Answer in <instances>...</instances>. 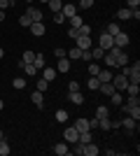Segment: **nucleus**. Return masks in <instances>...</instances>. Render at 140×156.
Here are the masks:
<instances>
[{"label": "nucleus", "instance_id": "nucleus-1", "mask_svg": "<svg viewBox=\"0 0 140 156\" xmlns=\"http://www.w3.org/2000/svg\"><path fill=\"white\" fill-rule=\"evenodd\" d=\"M98 47L103 49V51H107V49H112V47H114V40H112V35L103 30V33L98 35Z\"/></svg>", "mask_w": 140, "mask_h": 156}, {"label": "nucleus", "instance_id": "nucleus-2", "mask_svg": "<svg viewBox=\"0 0 140 156\" xmlns=\"http://www.w3.org/2000/svg\"><path fill=\"white\" fill-rule=\"evenodd\" d=\"M77 137H80V130L75 128V126H68V128L63 130V140H66L68 144H73V142H77Z\"/></svg>", "mask_w": 140, "mask_h": 156}, {"label": "nucleus", "instance_id": "nucleus-3", "mask_svg": "<svg viewBox=\"0 0 140 156\" xmlns=\"http://www.w3.org/2000/svg\"><path fill=\"white\" fill-rule=\"evenodd\" d=\"M112 86L117 89V91H124L128 86V77L126 75H112Z\"/></svg>", "mask_w": 140, "mask_h": 156}, {"label": "nucleus", "instance_id": "nucleus-4", "mask_svg": "<svg viewBox=\"0 0 140 156\" xmlns=\"http://www.w3.org/2000/svg\"><path fill=\"white\" fill-rule=\"evenodd\" d=\"M45 33H47L45 21H33V23H31V35H35V37H42Z\"/></svg>", "mask_w": 140, "mask_h": 156}, {"label": "nucleus", "instance_id": "nucleus-5", "mask_svg": "<svg viewBox=\"0 0 140 156\" xmlns=\"http://www.w3.org/2000/svg\"><path fill=\"white\" fill-rule=\"evenodd\" d=\"M112 40H114V47H119V49H126L128 47V35L124 30H119L117 35H112Z\"/></svg>", "mask_w": 140, "mask_h": 156}, {"label": "nucleus", "instance_id": "nucleus-6", "mask_svg": "<svg viewBox=\"0 0 140 156\" xmlns=\"http://www.w3.org/2000/svg\"><path fill=\"white\" fill-rule=\"evenodd\" d=\"M75 42H77V47H80L82 51H84V49H91V35H77V37H75Z\"/></svg>", "mask_w": 140, "mask_h": 156}, {"label": "nucleus", "instance_id": "nucleus-7", "mask_svg": "<svg viewBox=\"0 0 140 156\" xmlns=\"http://www.w3.org/2000/svg\"><path fill=\"white\" fill-rule=\"evenodd\" d=\"M135 119H131V117H124V119H119V128H126V133H133L135 130Z\"/></svg>", "mask_w": 140, "mask_h": 156}, {"label": "nucleus", "instance_id": "nucleus-8", "mask_svg": "<svg viewBox=\"0 0 140 156\" xmlns=\"http://www.w3.org/2000/svg\"><path fill=\"white\" fill-rule=\"evenodd\" d=\"M114 56H117V68H119V65H128V54L124 51V49L114 47Z\"/></svg>", "mask_w": 140, "mask_h": 156}, {"label": "nucleus", "instance_id": "nucleus-9", "mask_svg": "<svg viewBox=\"0 0 140 156\" xmlns=\"http://www.w3.org/2000/svg\"><path fill=\"white\" fill-rule=\"evenodd\" d=\"M103 61H105V65H107V68H117V56H114V47H112V49H107V51H105V56H103Z\"/></svg>", "mask_w": 140, "mask_h": 156}, {"label": "nucleus", "instance_id": "nucleus-10", "mask_svg": "<svg viewBox=\"0 0 140 156\" xmlns=\"http://www.w3.org/2000/svg\"><path fill=\"white\" fill-rule=\"evenodd\" d=\"M96 77H98L100 84H103V82H112V68H100Z\"/></svg>", "mask_w": 140, "mask_h": 156}, {"label": "nucleus", "instance_id": "nucleus-11", "mask_svg": "<svg viewBox=\"0 0 140 156\" xmlns=\"http://www.w3.org/2000/svg\"><path fill=\"white\" fill-rule=\"evenodd\" d=\"M61 12H63V16H73V14H77V5H73V2H63V7H61Z\"/></svg>", "mask_w": 140, "mask_h": 156}, {"label": "nucleus", "instance_id": "nucleus-12", "mask_svg": "<svg viewBox=\"0 0 140 156\" xmlns=\"http://www.w3.org/2000/svg\"><path fill=\"white\" fill-rule=\"evenodd\" d=\"M56 75H59V72H56V68H42V79H47V82H54V79H56Z\"/></svg>", "mask_w": 140, "mask_h": 156}, {"label": "nucleus", "instance_id": "nucleus-13", "mask_svg": "<svg viewBox=\"0 0 140 156\" xmlns=\"http://www.w3.org/2000/svg\"><path fill=\"white\" fill-rule=\"evenodd\" d=\"M31 100H33V105L35 107H45V96H42V91H35V93H31Z\"/></svg>", "mask_w": 140, "mask_h": 156}, {"label": "nucleus", "instance_id": "nucleus-14", "mask_svg": "<svg viewBox=\"0 0 140 156\" xmlns=\"http://www.w3.org/2000/svg\"><path fill=\"white\" fill-rule=\"evenodd\" d=\"M56 72H70V58H68V56L59 58V65H56Z\"/></svg>", "mask_w": 140, "mask_h": 156}, {"label": "nucleus", "instance_id": "nucleus-15", "mask_svg": "<svg viewBox=\"0 0 140 156\" xmlns=\"http://www.w3.org/2000/svg\"><path fill=\"white\" fill-rule=\"evenodd\" d=\"M84 156H98V144L93 142V140L84 144Z\"/></svg>", "mask_w": 140, "mask_h": 156}, {"label": "nucleus", "instance_id": "nucleus-16", "mask_svg": "<svg viewBox=\"0 0 140 156\" xmlns=\"http://www.w3.org/2000/svg\"><path fill=\"white\" fill-rule=\"evenodd\" d=\"M54 154H59V156L70 154V147H68V142H59V144H54Z\"/></svg>", "mask_w": 140, "mask_h": 156}, {"label": "nucleus", "instance_id": "nucleus-17", "mask_svg": "<svg viewBox=\"0 0 140 156\" xmlns=\"http://www.w3.org/2000/svg\"><path fill=\"white\" fill-rule=\"evenodd\" d=\"M66 56L70 61H82V49H80V47H73L70 51H66Z\"/></svg>", "mask_w": 140, "mask_h": 156}, {"label": "nucleus", "instance_id": "nucleus-18", "mask_svg": "<svg viewBox=\"0 0 140 156\" xmlns=\"http://www.w3.org/2000/svg\"><path fill=\"white\" fill-rule=\"evenodd\" d=\"M82 144H87V142H91L93 140V130H80V137H77Z\"/></svg>", "mask_w": 140, "mask_h": 156}, {"label": "nucleus", "instance_id": "nucleus-19", "mask_svg": "<svg viewBox=\"0 0 140 156\" xmlns=\"http://www.w3.org/2000/svg\"><path fill=\"white\" fill-rule=\"evenodd\" d=\"M68 98H70V103H75V105H84V96H82L80 91H73V93H68Z\"/></svg>", "mask_w": 140, "mask_h": 156}, {"label": "nucleus", "instance_id": "nucleus-20", "mask_svg": "<svg viewBox=\"0 0 140 156\" xmlns=\"http://www.w3.org/2000/svg\"><path fill=\"white\" fill-rule=\"evenodd\" d=\"M35 61V51H31V49H26L23 51V58L19 61V65H26V63H33Z\"/></svg>", "mask_w": 140, "mask_h": 156}, {"label": "nucleus", "instance_id": "nucleus-21", "mask_svg": "<svg viewBox=\"0 0 140 156\" xmlns=\"http://www.w3.org/2000/svg\"><path fill=\"white\" fill-rule=\"evenodd\" d=\"M28 14H31L33 21H42L45 19V16H42V9H38V7H28Z\"/></svg>", "mask_w": 140, "mask_h": 156}, {"label": "nucleus", "instance_id": "nucleus-22", "mask_svg": "<svg viewBox=\"0 0 140 156\" xmlns=\"http://www.w3.org/2000/svg\"><path fill=\"white\" fill-rule=\"evenodd\" d=\"M68 21H70V28H80L82 23H84V19H82L80 14H73V16H68Z\"/></svg>", "mask_w": 140, "mask_h": 156}, {"label": "nucleus", "instance_id": "nucleus-23", "mask_svg": "<svg viewBox=\"0 0 140 156\" xmlns=\"http://www.w3.org/2000/svg\"><path fill=\"white\" fill-rule=\"evenodd\" d=\"M31 23H33V19H31V14H21V16H19V26L21 28H31Z\"/></svg>", "mask_w": 140, "mask_h": 156}, {"label": "nucleus", "instance_id": "nucleus-24", "mask_svg": "<svg viewBox=\"0 0 140 156\" xmlns=\"http://www.w3.org/2000/svg\"><path fill=\"white\" fill-rule=\"evenodd\" d=\"M98 128H100V130H112V119H110V117L98 119Z\"/></svg>", "mask_w": 140, "mask_h": 156}, {"label": "nucleus", "instance_id": "nucleus-25", "mask_svg": "<svg viewBox=\"0 0 140 156\" xmlns=\"http://www.w3.org/2000/svg\"><path fill=\"white\" fill-rule=\"evenodd\" d=\"M110 100H112V105H114V107H119V105L124 103V96H121V91H114V93H110Z\"/></svg>", "mask_w": 140, "mask_h": 156}, {"label": "nucleus", "instance_id": "nucleus-26", "mask_svg": "<svg viewBox=\"0 0 140 156\" xmlns=\"http://www.w3.org/2000/svg\"><path fill=\"white\" fill-rule=\"evenodd\" d=\"M70 154H75V156H84V144L77 140V142H73V149H70Z\"/></svg>", "mask_w": 140, "mask_h": 156}, {"label": "nucleus", "instance_id": "nucleus-27", "mask_svg": "<svg viewBox=\"0 0 140 156\" xmlns=\"http://www.w3.org/2000/svg\"><path fill=\"white\" fill-rule=\"evenodd\" d=\"M105 117H110V110H107L105 105H98L96 107V119H105Z\"/></svg>", "mask_w": 140, "mask_h": 156}, {"label": "nucleus", "instance_id": "nucleus-28", "mask_svg": "<svg viewBox=\"0 0 140 156\" xmlns=\"http://www.w3.org/2000/svg\"><path fill=\"white\" fill-rule=\"evenodd\" d=\"M117 19L119 21H128L131 19V9H128V7H121L119 12H117Z\"/></svg>", "mask_w": 140, "mask_h": 156}, {"label": "nucleus", "instance_id": "nucleus-29", "mask_svg": "<svg viewBox=\"0 0 140 156\" xmlns=\"http://www.w3.org/2000/svg\"><path fill=\"white\" fill-rule=\"evenodd\" d=\"M33 65L38 68V70H42V68L47 65V58L42 56V54H35V61H33Z\"/></svg>", "mask_w": 140, "mask_h": 156}, {"label": "nucleus", "instance_id": "nucleus-30", "mask_svg": "<svg viewBox=\"0 0 140 156\" xmlns=\"http://www.w3.org/2000/svg\"><path fill=\"white\" fill-rule=\"evenodd\" d=\"M75 128H77V130H89V119L80 117L77 121H75Z\"/></svg>", "mask_w": 140, "mask_h": 156}, {"label": "nucleus", "instance_id": "nucleus-31", "mask_svg": "<svg viewBox=\"0 0 140 156\" xmlns=\"http://www.w3.org/2000/svg\"><path fill=\"white\" fill-rule=\"evenodd\" d=\"M47 5H49V9H52L54 14H56V12H61V7H63V0H49Z\"/></svg>", "mask_w": 140, "mask_h": 156}, {"label": "nucleus", "instance_id": "nucleus-32", "mask_svg": "<svg viewBox=\"0 0 140 156\" xmlns=\"http://www.w3.org/2000/svg\"><path fill=\"white\" fill-rule=\"evenodd\" d=\"M119 30H121V28H119V23H117V21H110V23H107V28H105V33H110V35H117Z\"/></svg>", "mask_w": 140, "mask_h": 156}, {"label": "nucleus", "instance_id": "nucleus-33", "mask_svg": "<svg viewBox=\"0 0 140 156\" xmlns=\"http://www.w3.org/2000/svg\"><path fill=\"white\" fill-rule=\"evenodd\" d=\"M103 56H105V51H103L100 47H91V58H96V61H103Z\"/></svg>", "mask_w": 140, "mask_h": 156}, {"label": "nucleus", "instance_id": "nucleus-34", "mask_svg": "<svg viewBox=\"0 0 140 156\" xmlns=\"http://www.w3.org/2000/svg\"><path fill=\"white\" fill-rule=\"evenodd\" d=\"M56 121H59V124H66V121H68V112L63 110V107L56 110Z\"/></svg>", "mask_w": 140, "mask_h": 156}, {"label": "nucleus", "instance_id": "nucleus-35", "mask_svg": "<svg viewBox=\"0 0 140 156\" xmlns=\"http://www.w3.org/2000/svg\"><path fill=\"white\" fill-rule=\"evenodd\" d=\"M87 86L91 89V91H98V86H100L98 77H89V79H87Z\"/></svg>", "mask_w": 140, "mask_h": 156}, {"label": "nucleus", "instance_id": "nucleus-36", "mask_svg": "<svg viewBox=\"0 0 140 156\" xmlns=\"http://www.w3.org/2000/svg\"><path fill=\"white\" fill-rule=\"evenodd\" d=\"M124 91H126L128 96H138V93H140V84H128Z\"/></svg>", "mask_w": 140, "mask_h": 156}, {"label": "nucleus", "instance_id": "nucleus-37", "mask_svg": "<svg viewBox=\"0 0 140 156\" xmlns=\"http://www.w3.org/2000/svg\"><path fill=\"white\" fill-rule=\"evenodd\" d=\"M9 151H12V149H9V144H7V140L2 137V140H0V156H7Z\"/></svg>", "mask_w": 140, "mask_h": 156}, {"label": "nucleus", "instance_id": "nucleus-38", "mask_svg": "<svg viewBox=\"0 0 140 156\" xmlns=\"http://www.w3.org/2000/svg\"><path fill=\"white\" fill-rule=\"evenodd\" d=\"M21 68H23V72H26V75H38V72H40L33 63H26V65H21Z\"/></svg>", "mask_w": 140, "mask_h": 156}, {"label": "nucleus", "instance_id": "nucleus-39", "mask_svg": "<svg viewBox=\"0 0 140 156\" xmlns=\"http://www.w3.org/2000/svg\"><path fill=\"white\" fill-rule=\"evenodd\" d=\"M12 86H14V89H26V79H23V77H16L12 82Z\"/></svg>", "mask_w": 140, "mask_h": 156}, {"label": "nucleus", "instance_id": "nucleus-40", "mask_svg": "<svg viewBox=\"0 0 140 156\" xmlns=\"http://www.w3.org/2000/svg\"><path fill=\"white\" fill-rule=\"evenodd\" d=\"M52 19H54V23H59V26H61V23H66V16H63V12H56V14H54V16H52Z\"/></svg>", "mask_w": 140, "mask_h": 156}, {"label": "nucleus", "instance_id": "nucleus-41", "mask_svg": "<svg viewBox=\"0 0 140 156\" xmlns=\"http://www.w3.org/2000/svg\"><path fill=\"white\" fill-rule=\"evenodd\" d=\"M47 89H49V82H47V79H38V91H42V93H45L47 91Z\"/></svg>", "mask_w": 140, "mask_h": 156}, {"label": "nucleus", "instance_id": "nucleus-42", "mask_svg": "<svg viewBox=\"0 0 140 156\" xmlns=\"http://www.w3.org/2000/svg\"><path fill=\"white\" fill-rule=\"evenodd\" d=\"M77 33H80V35H91V26H89V23H82V26L77 28Z\"/></svg>", "mask_w": 140, "mask_h": 156}, {"label": "nucleus", "instance_id": "nucleus-43", "mask_svg": "<svg viewBox=\"0 0 140 156\" xmlns=\"http://www.w3.org/2000/svg\"><path fill=\"white\" fill-rule=\"evenodd\" d=\"M128 84H140V72H131L128 75Z\"/></svg>", "mask_w": 140, "mask_h": 156}, {"label": "nucleus", "instance_id": "nucleus-44", "mask_svg": "<svg viewBox=\"0 0 140 156\" xmlns=\"http://www.w3.org/2000/svg\"><path fill=\"white\" fill-rule=\"evenodd\" d=\"M98 63H89V75H91V77H96V75H98Z\"/></svg>", "mask_w": 140, "mask_h": 156}, {"label": "nucleus", "instance_id": "nucleus-45", "mask_svg": "<svg viewBox=\"0 0 140 156\" xmlns=\"http://www.w3.org/2000/svg\"><path fill=\"white\" fill-rule=\"evenodd\" d=\"M93 0H80V9H91Z\"/></svg>", "mask_w": 140, "mask_h": 156}, {"label": "nucleus", "instance_id": "nucleus-46", "mask_svg": "<svg viewBox=\"0 0 140 156\" xmlns=\"http://www.w3.org/2000/svg\"><path fill=\"white\" fill-rule=\"evenodd\" d=\"M126 7H128V9H138V7H140V0H126Z\"/></svg>", "mask_w": 140, "mask_h": 156}, {"label": "nucleus", "instance_id": "nucleus-47", "mask_svg": "<svg viewBox=\"0 0 140 156\" xmlns=\"http://www.w3.org/2000/svg\"><path fill=\"white\" fill-rule=\"evenodd\" d=\"M68 91H70V93H73V91H80V82H75V79H73V82L68 84Z\"/></svg>", "mask_w": 140, "mask_h": 156}, {"label": "nucleus", "instance_id": "nucleus-48", "mask_svg": "<svg viewBox=\"0 0 140 156\" xmlns=\"http://www.w3.org/2000/svg\"><path fill=\"white\" fill-rule=\"evenodd\" d=\"M89 130H98V119H89Z\"/></svg>", "mask_w": 140, "mask_h": 156}, {"label": "nucleus", "instance_id": "nucleus-49", "mask_svg": "<svg viewBox=\"0 0 140 156\" xmlns=\"http://www.w3.org/2000/svg\"><path fill=\"white\" fill-rule=\"evenodd\" d=\"M54 56H56V58H63V56H66V49H54Z\"/></svg>", "mask_w": 140, "mask_h": 156}, {"label": "nucleus", "instance_id": "nucleus-50", "mask_svg": "<svg viewBox=\"0 0 140 156\" xmlns=\"http://www.w3.org/2000/svg\"><path fill=\"white\" fill-rule=\"evenodd\" d=\"M77 35H80V33H77V28H68V37H70V40H75Z\"/></svg>", "mask_w": 140, "mask_h": 156}, {"label": "nucleus", "instance_id": "nucleus-51", "mask_svg": "<svg viewBox=\"0 0 140 156\" xmlns=\"http://www.w3.org/2000/svg\"><path fill=\"white\" fill-rule=\"evenodd\" d=\"M82 61H91V49H84V51H82Z\"/></svg>", "mask_w": 140, "mask_h": 156}, {"label": "nucleus", "instance_id": "nucleus-52", "mask_svg": "<svg viewBox=\"0 0 140 156\" xmlns=\"http://www.w3.org/2000/svg\"><path fill=\"white\" fill-rule=\"evenodd\" d=\"M131 72H140V61H135V63L131 65Z\"/></svg>", "mask_w": 140, "mask_h": 156}, {"label": "nucleus", "instance_id": "nucleus-53", "mask_svg": "<svg viewBox=\"0 0 140 156\" xmlns=\"http://www.w3.org/2000/svg\"><path fill=\"white\" fill-rule=\"evenodd\" d=\"M7 7H9V2H7V0H0V9H2V12H5Z\"/></svg>", "mask_w": 140, "mask_h": 156}, {"label": "nucleus", "instance_id": "nucleus-54", "mask_svg": "<svg viewBox=\"0 0 140 156\" xmlns=\"http://www.w3.org/2000/svg\"><path fill=\"white\" fill-rule=\"evenodd\" d=\"M0 21H5V12L2 9H0Z\"/></svg>", "mask_w": 140, "mask_h": 156}, {"label": "nucleus", "instance_id": "nucleus-55", "mask_svg": "<svg viewBox=\"0 0 140 156\" xmlns=\"http://www.w3.org/2000/svg\"><path fill=\"white\" fill-rule=\"evenodd\" d=\"M2 56H5V49H2V47H0V58H2Z\"/></svg>", "mask_w": 140, "mask_h": 156}, {"label": "nucleus", "instance_id": "nucleus-56", "mask_svg": "<svg viewBox=\"0 0 140 156\" xmlns=\"http://www.w3.org/2000/svg\"><path fill=\"white\" fill-rule=\"evenodd\" d=\"M7 2H9V7H12V5H16V0H7Z\"/></svg>", "mask_w": 140, "mask_h": 156}, {"label": "nucleus", "instance_id": "nucleus-57", "mask_svg": "<svg viewBox=\"0 0 140 156\" xmlns=\"http://www.w3.org/2000/svg\"><path fill=\"white\" fill-rule=\"evenodd\" d=\"M2 137H5V130H0V140H2Z\"/></svg>", "mask_w": 140, "mask_h": 156}, {"label": "nucleus", "instance_id": "nucleus-58", "mask_svg": "<svg viewBox=\"0 0 140 156\" xmlns=\"http://www.w3.org/2000/svg\"><path fill=\"white\" fill-rule=\"evenodd\" d=\"M2 107H5V103H2V100H0V110H2Z\"/></svg>", "mask_w": 140, "mask_h": 156}, {"label": "nucleus", "instance_id": "nucleus-59", "mask_svg": "<svg viewBox=\"0 0 140 156\" xmlns=\"http://www.w3.org/2000/svg\"><path fill=\"white\" fill-rule=\"evenodd\" d=\"M42 2H49V0H42Z\"/></svg>", "mask_w": 140, "mask_h": 156}, {"label": "nucleus", "instance_id": "nucleus-60", "mask_svg": "<svg viewBox=\"0 0 140 156\" xmlns=\"http://www.w3.org/2000/svg\"><path fill=\"white\" fill-rule=\"evenodd\" d=\"M26 2H33V0H26Z\"/></svg>", "mask_w": 140, "mask_h": 156}]
</instances>
